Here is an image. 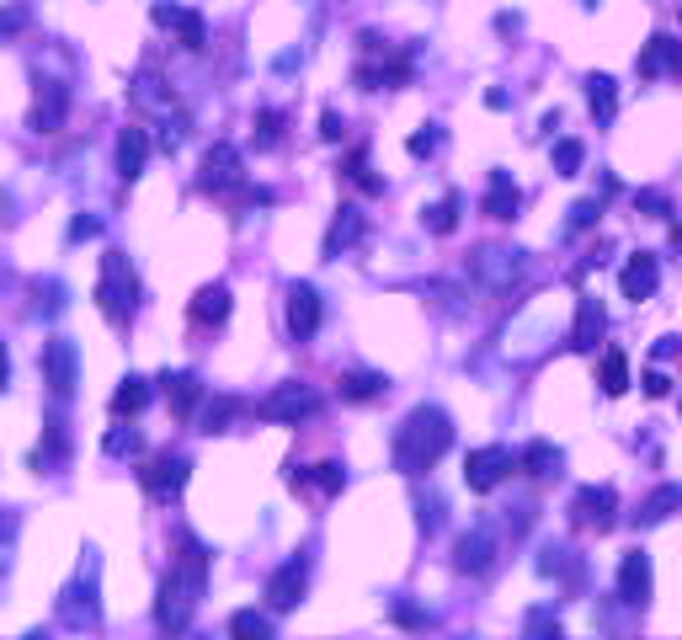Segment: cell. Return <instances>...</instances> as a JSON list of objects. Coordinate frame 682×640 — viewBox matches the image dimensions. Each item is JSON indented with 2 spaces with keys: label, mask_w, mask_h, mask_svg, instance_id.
<instances>
[{
  "label": "cell",
  "mask_w": 682,
  "mask_h": 640,
  "mask_svg": "<svg viewBox=\"0 0 682 640\" xmlns=\"http://www.w3.org/2000/svg\"><path fill=\"white\" fill-rule=\"evenodd\" d=\"M203 581H208V550L182 534V545H177V561H171V572L160 581V598H155V625L160 630H186L192 625V609H197V598H203Z\"/></svg>",
  "instance_id": "cell-1"
},
{
  "label": "cell",
  "mask_w": 682,
  "mask_h": 640,
  "mask_svg": "<svg viewBox=\"0 0 682 640\" xmlns=\"http://www.w3.org/2000/svg\"><path fill=\"white\" fill-rule=\"evenodd\" d=\"M448 448H453V417L442 406H416L395 427V438H389V453H395L400 475H427Z\"/></svg>",
  "instance_id": "cell-2"
},
{
  "label": "cell",
  "mask_w": 682,
  "mask_h": 640,
  "mask_svg": "<svg viewBox=\"0 0 682 640\" xmlns=\"http://www.w3.org/2000/svg\"><path fill=\"white\" fill-rule=\"evenodd\" d=\"M96 305H102V316L113 320V325H128V320H133V310H139V272H133V261H128L124 252H107V256H102Z\"/></svg>",
  "instance_id": "cell-3"
},
{
  "label": "cell",
  "mask_w": 682,
  "mask_h": 640,
  "mask_svg": "<svg viewBox=\"0 0 682 640\" xmlns=\"http://www.w3.org/2000/svg\"><path fill=\"white\" fill-rule=\"evenodd\" d=\"M314 411H320V395L299 380L278 384V389H267V395L256 400V417L272 422V427H299V422H310Z\"/></svg>",
  "instance_id": "cell-4"
},
{
  "label": "cell",
  "mask_w": 682,
  "mask_h": 640,
  "mask_svg": "<svg viewBox=\"0 0 682 640\" xmlns=\"http://www.w3.org/2000/svg\"><path fill=\"white\" fill-rule=\"evenodd\" d=\"M523 267H528V256L512 252V246H480V252L469 256V278H475L486 294H506V289L523 278Z\"/></svg>",
  "instance_id": "cell-5"
},
{
  "label": "cell",
  "mask_w": 682,
  "mask_h": 640,
  "mask_svg": "<svg viewBox=\"0 0 682 640\" xmlns=\"http://www.w3.org/2000/svg\"><path fill=\"white\" fill-rule=\"evenodd\" d=\"M60 625H69V630H96V625H102V603H96V561H86V572L60 592Z\"/></svg>",
  "instance_id": "cell-6"
},
{
  "label": "cell",
  "mask_w": 682,
  "mask_h": 640,
  "mask_svg": "<svg viewBox=\"0 0 682 640\" xmlns=\"http://www.w3.org/2000/svg\"><path fill=\"white\" fill-rule=\"evenodd\" d=\"M197 188L203 192H246V161L235 144H208L203 166H197Z\"/></svg>",
  "instance_id": "cell-7"
},
{
  "label": "cell",
  "mask_w": 682,
  "mask_h": 640,
  "mask_svg": "<svg viewBox=\"0 0 682 640\" xmlns=\"http://www.w3.org/2000/svg\"><path fill=\"white\" fill-rule=\"evenodd\" d=\"M43 384H49L54 400L75 395V384H80V353H75L69 336H49L43 342Z\"/></svg>",
  "instance_id": "cell-8"
},
{
  "label": "cell",
  "mask_w": 682,
  "mask_h": 640,
  "mask_svg": "<svg viewBox=\"0 0 682 640\" xmlns=\"http://www.w3.org/2000/svg\"><path fill=\"white\" fill-rule=\"evenodd\" d=\"M150 22H155V27H171V33H177V43H182L186 54H203V49H208V22H203L192 5L155 0V5H150Z\"/></svg>",
  "instance_id": "cell-9"
},
{
  "label": "cell",
  "mask_w": 682,
  "mask_h": 640,
  "mask_svg": "<svg viewBox=\"0 0 682 640\" xmlns=\"http://www.w3.org/2000/svg\"><path fill=\"white\" fill-rule=\"evenodd\" d=\"M497 528L491 523H475L469 534H459L453 539V572H464V576H486L491 566H497Z\"/></svg>",
  "instance_id": "cell-10"
},
{
  "label": "cell",
  "mask_w": 682,
  "mask_h": 640,
  "mask_svg": "<svg viewBox=\"0 0 682 640\" xmlns=\"http://www.w3.org/2000/svg\"><path fill=\"white\" fill-rule=\"evenodd\" d=\"M186 475H192V459H186V453H160V459H150V464L139 470V486H144V497L171 502L186 486Z\"/></svg>",
  "instance_id": "cell-11"
},
{
  "label": "cell",
  "mask_w": 682,
  "mask_h": 640,
  "mask_svg": "<svg viewBox=\"0 0 682 640\" xmlns=\"http://www.w3.org/2000/svg\"><path fill=\"white\" fill-rule=\"evenodd\" d=\"M305 587H310V561H305V555L283 561L278 572L267 576V609H272V614L299 609V603H305Z\"/></svg>",
  "instance_id": "cell-12"
},
{
  "label": "cell",
  "mask_w": 682,
  "mask_h": 640,
  "mask_svg": "<svg viewBox=\"0 0 682 640\" xmlns=\"http://www.w3.org/2000/svg\"><path fill=\"white\" fill-rule=\"evenodd\" d=\"M614 517H619V491L614 486H581L576 497H570V523L576 528H614Z\"/></svg>",
  "instance_id": "cell-13"
},
{
  "label": "cell",
  "mask_w": 682,
  "mask_h": 640,
  "mask_svg": "<svg viewBox=\"0 0 682 640\" xmlns=\"http://www.w3.org/2000/svg\"><path fill=\"white\" fill-rule=\"evenodd\" d=\"M512 470H517V459H512V448H501V444L475 448V453L464 459V481H469V491H497Z\"/></svg>",
  "instance_id": "cell-14"
},
{
  "label": "cell",
  "mask_w": 682,
  "mask_h": 640,
  "mask_svg": "<svg viewBox=\"0 0 682 640\" xmlns=\"http://www.w3.org/2000/svg\"><path fill=\"white\" fill-rule=\"evenodd\" d=\"M614 587H619L623 609H645V603H651V555H645V550H623Z\"/></svg>",
  "instance_id": "cell-15"
},
{
  "label": "cell",
  "mask_w": 682,
  "mask_h": 640,
  "mask_svg": "<svg viewBox=\"0 0 682 640\" xmlns=\"http://www.w3.org/2000/svg\"><path fill=\"white\" fill-rule=\"evenodd\" d=\"M69 118V86L64 80H38V97H33V133H60Z\"/></svg>",
  "instance_id": "cell-16"
},
{
  "label": "cell",
  "mask_w": 682,
  "mask_h": 640,
  "mask_svg": "<svg viewBox=\"0 0 682 640\" xmlns=\"http://www.w3.org/2000/svg\"><path fill=\"white\" fill-rule=\"evenodd\" d=\"M656 283H661V261H656V252L623 256L619 289H623V299H629V305H645V299L656 294Z\"/></svg>",
  "instance_id": "cell-17"
},
{
  "label": "cell",
  "mask_w": 682,
  "mask_h": 640,
  "mask_svg": "<svg viewBox=\"0 0 682 640\" xmlns=\"http://www.w3.org/2000/svg\"><path fill=\"white\" fill-rule=\"evenodd\" d=\"M320 316H325V299L314 294V283H294L288 289V336L310 342L314 331H320Z\"/></svg>",
  "instance_id": "cell-18"
},
{
  "label": "cell",
  "mask_w": 682,
  "mask_h": 640,
  "mask_svg": "<svg viewBox=\"0 0 682 640\" xmlns=\"http://www.w3.org/2000/svg\"><path fill=\"white\" fill-rule=\"evenodd\" d=\"M363 230H369V214L358 208V203H342L336 208V219H331V230H325V261H336L342 252H352L358 241H363Z\"/></svg>",
  "instance_id": "cell-19"
},
{
  "label": "cell",
  "mask_w": 682,
  "mask_h": 640,
  "mask_svg": "<svg viewBox=\"0 0 682 640\" xmlns=\"http://www.w3.org/2000/svg\"><path fill=\"white\" fill-rule=\"evenodd\" d=\"M661 75H682V38L651 33L640 49V80H661Z\"/></svg>",
  "instance_id": "cell-20"
},
{
  "label": "cell",
  "mask_w": 682,
  "mask_h": 640,
  "mask_svg": "<svg viewBox=\"0 0 682 640\" xmlns=\"http://www.w3.org/2000/svg\"><path fill=\"white\" fill-rule=\"evenodd\" d=\"M603 336H608V316H603V305H597L592 294H581V305H576V325H570V353H592Z\"/></svg>",
  "instance_id": "cell-21"
},
{
  "label": "cell",
  "mask_w": 682,
  "mask_h": 640,
  "mask_svg": "<svg viewBox=\"0 0 682 640\" xmlns=\"http://www.w3.org/2000/svg\"><path fill=\"white\" fill-rule=\"evenodd\" d=\"M363 91H400L411 86V54H395V60H378V64H358L352 75Z\"/></svg>",
  "instance_id": "cell-22"
},
{
  "label": "cell",
  "mask_w": 682,
  "mask_h": 640,
  "mask_svg": "<svg viewBox=\"0 0 682 640\" xmlns=\"http://www.w3.org/2000/svg\"><path fill=\"white\" fill-rule=\"evenodd\" d=\"M160 389H166V406H171V417H177V422H186V417L197 411V400H203V380H197V374H186V369L166 374Z\"/></svg>",
  "instance_id": "cell-23"
},
{
  "label": "cell",
  "mask_w": 682,
  "mask_h": 640,
  "mask_svg": "<svg viewBox=\"0 0 682 640\" xmlns=\"http://www.w3.org/2000/svg\"><path fill=\"white\" fill-rule=\"evenodd\" d=\"M299 491H314V497H336L342 486H347V470L336 464V459H325V464H305V470H294L288 475Z\"/></svg>",
  "instance_id": "cell-24"
},
{
  "label": "cell",
  "mask_w": 682,
  "mask_h": 640,
  "mask_svg": "<svg viewBox=\"0 0 682 640\" xmlns=\"http://www.w3.org/2000/svg\"><path fill=\"white\" fill-rule=\"evenodd\" d=\"M486 219H517V208H523V192H517V182L506 177V171H491V188H486Z\"/></svg>",
  "instance_id": "cell-25"
},
{
  "label": "cell",
  "mask_w": 682,
  "mask_h": 640,
  "mask_svg": "<svg viewBox=\"0 0 682 640\" xmlns=\"http://www.w3.org/2000/svg\"><path fill=\"white\" fill-rule=\"evenodd\" d=\"M144 161H150V133L144 128H124L118 133V177L139 182L144 177Z\"/></svg>",
  "instance_id": "cell-26"
},
{
  "label": "cell",
  "mask_w": 682,
  "mask_h": 640,
  "mask_svg": "<svg viewBox=\"0 0 682 640\" xmlns=\"http://www.w3.org/2000/svg\"><path fill=\"white\" fill-rule=\"evenodd\" d=\"M559 464H565V459H559V448L550 444V438H533V444L517 453V470H523V475H533V481H555Z\"/></svg>",
  "instance_id": "cell-27"
},
{
  "label": "cell",
  "mask_w": 682,
  "mask_h": 640,
  "mask_svg": "<svg viewBox=\"0 0 682 640\" xmlns=\"http://www.w3.org/2000/svg\"><path fill=\"white\" fill-rule=\"evenodd\" d=\"M336 395L352 400V406H363V400H384V395H389V380L373 374V369H352V374L336 380Z\"/></svg>",
  "instance_id": "cell-28"
},
{
  "label": "cell",
  "mask_w": 682,
  "mask_h": 640,
  "mask_svg": "<svg viewBox=\"0 0 682 640\" xmlns=\"http://www.w3.org/2000/svg\"><path fill=\"white\" fill-rule=\"evenodd\" d=\"M230 305H235L230 289H224V283H208V289L192 294V320H197V325H224V320H230Z\"/></svg>",
  "instance_id": "cell-29"
},
{
  "label": "cell",
  "mask_w": 682,
  "mask_h": 640,
  "mask_svg": "<svg viewBox=\"0 0 682 640\" xmlns=\"http://www.w3.org/2000/svg\"><path fill=\"white\" fill-rule=\"evenodd\" d=\"M587 102H592V118L608 128V124H614V113H619V80H614V75H603V69H597V75H587Z\"/></svg>",
  "instance_id": "cell-30"
},
{
  "label": "cell",
  "mask_w": 682,
  "mask_h": 640,
  "mask_svg": "<svg viewBox=\"0 0 682 640\" xmlns=\"http://www.w3.org/2000/svg\"><path fill=\"white\" fill-rule=\"evenodd\" d=\"M678 508H682V486H678V481H667V486H656V491H651V497L640 502L634 523H640V528H656L661 517H672Z\"/></svg>",
  "instance_id": "cell-31"
},
{
  "label": "cell",
  "mask_w": 682,
  "mask_h": 640,
  "mask_svg": "<svg viewBox=\"0 0 682 640\" xmlns=\"http://www.w3.org/2000/svg\"><path fill=\"white\" fill-rule=\"evenodd\" d=\"M539 572H544V576H565L570 587H587V561H581V555H570L565 545H544Z\"/></svg>",
  "instance_id": "cell-32"
},
{
  "label": "cell",
  "mask_w": 682,
  "mask_h": 640,
  "mask_svg": "<svg viewBox=\"0 0 682 640\" xmlns=\"http://www.w3.org/2000/svg\"><path fill=\"white\" fill-rule=\"evenodd\" d=\"M150 400H155V384L139 380V374H128V380L113 389V417H139Z\"/></svg>",
  "instance_id": "cell-33"
},
{
  "label": "cell",
  "mask_w": 682,
  "mask_h": 640,
  "mask_svg": "<svg viewBox=\"0 0 682 640\" xmlns=\"http://www.w3.org/2000/svg\"><path fill=\"white\" fill-rule=\"evenodd\" d=\"M235 417H246V400H241V395H214V400L203 406L197 427H203V433H224Z\"/></svg>",
  "instance_id": "cell-34"
},
{
  "label": "cell",
  "mask_w": 682,
  "mask_h": 640,
  "mask_svg": "<svg viewBox=\"0 0 682 640\" xmlns=\"http://www.w3.org/2000/svg\"><path fill=\"white\" fill-rule=\"evenodd\" d=\"M459 214H464V197H459V192H442L433 208L422 214V225H427L433 235H453V230H459Z\"/></svg>",
  "instance_id": "cell-35"
},
{
  "label": "cell",
  "mask_w": 682,
  "mask_h": 640,
  "mask_svg": "<svg viewBox=\"0 0 682 640\" xmlns=\"http://www.w3.org/2000/svg\"><path fill=\"white\" fill-rule=\"evenodd\" d=\"M64 459H69V433H64L60 417H49V438H43V448L33 453V470H60Z\"/></svg>",
  "instance_id": "cell-36"
},
{
  "label": "cell",
  "mask_w": 682,
  "mask_h": 640,
  "mask_svg": "<svg viewBox=\"0 0 682 640\" xmlns=\"http://www.w3.org/2000/svg\"><path fill=\"white\" fill-rule=\"evenodd\" d=\"M597 389H603V395H623V389H629V358H623V347H608V353H603Z\"/></svg>",
  "instance_id": "cell-37"
},
{
  "label": "cell",
  "mask_w": 682,
  "mask_h": 640,
  "mask_svg": "<svg viewBox=\"0 0 682 640\" xmlns=\"http://www.w3.org/2000/svg\"><path fill=\"white\" fill-rule=\"evenodd\" d=\"M342 177H347L352 188H363L369 197H378V192H384V182L373 177V166H369V150H352V155L342 161Z\"/></svg>",
  "instance_id": "cell-38"
},
{
  "label": "cell",
  "mask_w": 682,
  "mask_h": 640,
  "mask_svg": "<svg viewBox=\"0 0 682 640\" xmlns=\"http://www.w3.org/2000/svg\"><path fill=\"white\" fill-rule=\"evenodd\" d=\"M587 166V144L581 139H559L555 144V177H581Z\"/></svg>",
  "instance_id": "cell-39"
},
{
  "label": "cell",
  "mask_w": 682,
  "mask_h": 640,
  "mask_svg": "<svg viewBox=\"0 0 682 640\" xmlns=\"http://www.w3.org/2000/svg\"><path fill=\"white\" fill-rule=\"evenodd\" d=\"M283 124H288V118H283L278 107H261V113H256V150H272V144L283 139Z\"/></svg>",
  "instance_id": "cell-40"
},
{
  "label": "cell",
  "mask_w": 682,
  "mask_h": 640,
  "mask_svg": "<svg viewBox=\"0 0 682 640\" xmlns=\"http://www.w3.org/2000/svg\"><path fill=\"white\" fill-rule=\"evenodd\" d=\"M230 636H256V640H267V636H272V619H267V614H256V609H241V614L230 619Z\"/></svg>",
  "instance_id": "cell-41"
},
{
  "label": "cell",
  "mask_w": 682,
  "mask_h": 640,
  "mask_svg": "<svg viewBox=\"0 0 682 640\" xmlns=\"http://www.w3.org/2000/svg\"><path fill=\"white\" fill-rule=\"evenodd\" d=\"M102 448H107L113 459H128V453H144V438H139L133 427H113V433L102 438Z\"/></svg>",
  "instance_id": "cell-42"
},
{
  "label": "cell",
  "mask_w": 682,
  "mask_h": 640,
  "mask_svg": "<svg viewBox=\"0 0 682 640\" xmlns=\"http://www.w3.org/2000/svg\"><path fill=\"white\" fill-rule=\"evenodd\" d=\"M597 214H603V203H597V197H581V203H570L565 235H576V230H592V225H597Z\"/></svg>",
  "instance_id": "cell-43"
},
{
  "label": "cell",
  "mask_w": 682,
  "mask_h": 640,
  "mask_svg": "<svg viewBox=\"0 0 682 640\" xmlns=\"http://www.w3.org/2000/svg\"><path fill=\"white\" fill-rule=\"evenodd\" d=\"M416 523H422V534H437V528H442V497H437V491H422V497H416Z\"/></svg>",
  "instance_id": "cell-44"
},
{
  "label": "cell",
  "mask_w": 682,
  "mask_h": 640,
  "mask_svg": "<svg viewBox=\"0 0 682 640\" xmlns=\"http://www.w3.org/2000/svg\"><path fill=\"white\" fill-rule=\"evenodd\" d=\"M27 22H33V11H27L22 0H11V5L0 11V43H5V38H16V33H27Z\"/></svg>",
  "instance_id": "cell-45"
},
{
  "label": "cell",
  "mask_w": 682,
  "mask_h": 640,
  "mask_svg": "<svg viewBox=\"0 0 682 640\" xmlns=\"http://www.w3.org/2000/svg\"><path fill=\"white\" fill-rule=\"evenodd\" d=\"M634 208H640L645 219H667V214H672V197H667L661 188H645L640 197H634Z\"/></svg>",
  "instance_id": "cell-46"
},
{
  "label": "cell",
  "mask_w": 682,
  "mask_h": 640,
  "mask_svg": "<svg viewBox=\"0 0 682 640\" xmlns=\"http://www.w3.org/2000/svg\"><path fill=\"white\" fill-rule=\"evenodd\" d=\"M437 144H442V128L427 124L422 133H411V144H406V150H411L416 161H427V155H437Z\"/></svg>",
  "instance_id": "cell-47"
},
{
  "label": "cell",
  "mask_w": 682,
  "mask_h": 640,
  "mask_svg": "<svg viewBox=\"0 0 682 640\" xmlns=\"http://www.w3.org/2000/svg\"><path fill=\"white\" fill-rule=\"evenodd\" d=\"M91 235H102V219H96V214H75V219H69V246H80V241H91Z\"/></svg>",
  "instance_id": "cell-48"
},
{
  "label": "cell",
  "mask_w": 682,
  "mask_h": 640,
  "mask_svg": "<svg viewBox=\"0 0 682 640\" xmlns=\"http://www.w3.org/2000/svg\"><path fill=\"white\" fill-rule=\"evenodd\" d=\"M389 614H395V625H406V630H427V625H433V619H427L416 603H395Z\"/></svg>",
  "instance_id": "cell-49"
},
{
  "label": "cell",
  "mask_w": 682,
  "mask_h": 640,
  "mask_svg": "<svg viewBox=\"0 0 682 640\" xmlns=\"http://www.w3.org/2000/svg\"><path fill=\"white\" fill-rule=\"evenodd\" d=\"M528 636H559V619L544 614V609H533V614H528Z\"/></svg>",
  "instance_id": "cell-50"
},
{
  "label": "cell",
  "mask_w": 682,
  "mask_h": 640,
  "mask_svg": "<svg viewBox=\"0 0 682 640\" xmlns=\"http://www.w3.org/2000/svg\"><path fill=\"white\" fill-rule=\"evenodd\" d=\"M342 133H347V124H342V113H331V107H325V113H320V139H325V144H336Z\"/></svg>",
  "instance_id": "cell-51"
},
{
  "label": "cell",
  "mask_w": 682,
  "mask_h": 640,
  "mask_svg": "<svg viewBox=\"0 0 682 640\" xmlns=\"http://www.w3.org/2000/svg\"><path fill=\"white\" fill-rule=\"evenodd\" d=\"M38 294H43V316H60L64 310V283H38Z\"/></svg>",
  "instance_id": "cell-52"
},
{
  "label": "cell",
  "mask_w": 682,
  "mask_h": 640,
  "mask_svg": "<svg viewBox=\"0 0 682 640\" xmlns=\"http://www.w3.org/2000/svg\"><path fill=\"white\" fill-rule=\"evenodd\" d=\"M640 389H645V395H651V400H661V395H667V389H672V380H667V374H661V369H651V374H645V384H640Z\"/></svg>",
  "instance_id": "cell-53"
},
{
  "label": "cell",
  "mask_w": 682,
  "mask_h": 640,
  "mask_svg": "<svg viewBox=\"0 0 682 640\" xmlns=\"http://www.w3.org/2000/svg\"><path fill=\"white\" fill-rule=\"evenodd\" d=\"M651 358H656V363H667V358H678V336H661V342L651 347Z\"/></svg>",
  "instance_id": "cell-54"
},
{
  "label": "cell",
  "mask_w": 682,
  "mask_h": 640,
  "mask_svg": "<svg viewBox=\"0 0 682 640\" xmlns=\"http://www.w3.org/2000/svg\"><path fill=\"white\" fill-rule=\"evenodd\" d=\"M11 384V358H5V342H0V389Z\"/></svg>",
  "instance_id": "cell-55"
},
{
  "label": "cell",
  "mask_w": 682,
  "mask_h": 640,
  "mask_svg": "<svg viewBox=\"0 0 682 640\" xmlns=\"http://www.w3.org/2000/svg\"><path fill=\"white\" fill-rule=\"evenodd\" d=\"M581 5H587V11H592V5H597V0H581Z\"/></svg>",
  "instance_id": "cell-56"
},
{
  "label": "cell",
  "mask_w": 682,
  "mask_h": 640,
  "mask_svg": "<svg viewBox=\"0 0 682 640\" xmlns=\"http://www.w3.org/2000/svg\"><path fill=\"white\" fill-rule=\"evenodd\" d=\"M678 22H682V5H678Z\"/></svg>",
  "instance_id": "cell-57"
}]
</instances>
